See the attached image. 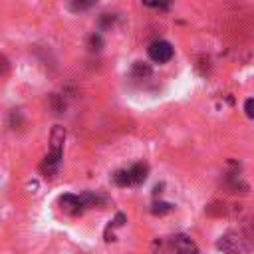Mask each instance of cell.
<instances>
[{"label":"cell","instance_id":"cell-3","mask_svg":"<svg viewBox=\"0 0 254 254\" xmlns=\"http://www.w3.org/2000/svg\"><path fill=\"white\" fill-rule=\"evenodd\" d=\"M60 208L65 212V214H77L79 210H81V198L79 196H75V194H62L60 196Z\"/></svg>","mask_w":254,"mask_h":254},{"label":"cell","instance_id":"cell-11","mask_svg":"<svg viewBox=\"0 0 254 254\" xmlns=\"http://www.w3.org/2000/svg\"><path fill=\"white\" fill-rule=\"evenodd\" d=\"M6 71H8V62L0 56V75H6Z\"/></svg>","mask_w":254,"mask_h":254},{"label":"cell","instance_id":"cell-10","mask_svg":"<svg viewBox=\"0 0 254 254\" xmlns=\"http://www.w3.org/2000/svg\"><path fill=\"white\" fill-rule=\"evenodd\" d=\"M89 6H93V2H75V4H71V10H85Z\"/></svg>","mask_w":254,"mask_h":254},{"label":"cell","instance_id":"cell-1","mask_svg":"<svg viewBox=\"0 0 254 254\" xmlns=\"http://www.w3.org/2000/svg\"><path fill=\"white\" fill-rule=\"evenodd\" d=\"M64 139H65V129L62 125H54L52 135H50V153L46 155V159L42 163V169L50 175H54L60 165V159L64 153Z\"/></svg>","mask_w":254,"mask_h":254},{"label":"cell","instance_id":"cell-2","mask_svg":"<svg viewBox=\"0 0 254 254\" xmlns=\"http://www.w3.org/2000/svg\"><path fill=\"white\" fill-rule=\"evenodd\" d=\"M149 58L157 64H165L173 58V46L165 40H157L149 46Z\"/></svg>","mask_w":254,"mask_h":254},{"label":"cell","instance_id":"cell-6","mask_svg":"<svg viewBox=\"0 0 254 254\" xmlns=\"http://www.w3.org/2000/svg\"><path fill=\"white\" fill-rule=\"evenodd\" d=\"M133 73L135 75H149L151 73V67L147 64H143V62H135L133 64Z\"/></svg>","mask_w":254,"mask_h":254},{"label":"cell","instance_id":"cell-5","mask_svg":"<svg viewBox=\"0 0 254 254\" xmlns=\"http://www.w3.org/2000/svg\"><path fill=\"white\" fill-rule=\"evenodd\" d=\"M175 242H177V248H179L177 254H198L196 248H194V244H192L189 238H185V236H177Z\"/></svg>","mask_w":254,"mask_h":254},{"label":"cell","instance_id":"cell-8","mask_svg":"<svg viewBox=\"0 0 254 254\" xmlns=\"http://www.w3.org/2000/svg\"><path fill=\"white\" fill-rule=\"evenodd\" d=\"M171 204L169 202H155L153 204V208H151V212L153 214H167V212H171Z\"/></svg>","mask_w":254,"mask_h":254},{"label":"cell","instance_id":"cell-9","mask_svg":"<svg viewBox=\"0 0 254 254\" xmlns=\"http://www.w3.org/2000/svg\"><path fill=\"white\" fill-rule=\"evenodd\" d=\"M244 111H246V115H248L250 119H254V97L246 99V103H244Z\"/></svg>","mask_w":254,"mask_h":254},{"label":"cell","instance_id":"cell-7","mask_svg":"<svg viewBox=\"0 0 254 254\" xmlns=\"http://www.w3.org/2000/svg\"><path fill=\"white\" fill-rule=\"evenodd\" d=\"M113 181L119 185V187H127L129 185V173L127 171H117L113 175Z\"/></svg>","mask_w":254,"mask_h":254},{"label":"cell","instance_id":"cell-4","mask_svg":"<svg viewBox=\"0 0 254 254\" xmlns=\"http://www.w3.org/2000/svg\"><path fill=\"white\" fill-rule=\"evenodd\" d=\"M147 165H143V163H137V165H133L131 169H127V173H129V185H139V183H143L145 179H147Z\"/></svg>","mask_w":254,"mask_h":254},{"label":"cell","instance_id":"cell-12","mask_svg":"<svg viewBox=\"0 0 254 254\" xmlns=\"http://www.w3.org/2000/svg\"><path fill=\"white\" fill-rule=\"evenodd\" d=\"M91 50H99V46H101V38L99 36H91Z\"/></svg>","mask_w":254,"mask_h":254}]
</instances>
